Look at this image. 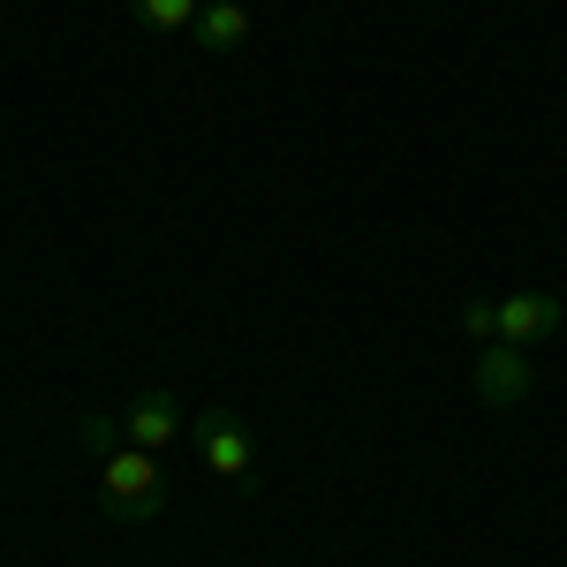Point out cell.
<instances>
[{
	"label": "cell",
	"instance_id": "1",
	"mask_svg": "<svg viewBox=\"0 0 567 567\" xmlns=\"http://www.w3.org/2000/svg\"><path fill=\"white\" fill-rule=\"evenodd\" d=\"M99 492H106L114 523L144 529V523H159V507H167V470L144 446H114V454H99Z\"/></svg>",
	"mask_w": 567,
	"mask_h": 567
},
{
	"label": "cell",
	"instance_id": "2",
	"mask_svg": "<svg viewBox=\"0 0 567 567\" xmlns=\"http://www.w3.org/2000/svg\"><path fill=\"white\" fill-rule=\"evenodd\" d=\"M197 462H205L213 477H227L235 492H250V484H258V439H250V424H243L235 409H205V416H197Z\"/></svg>",
	"mask_w": 567,
	"mask_h": 567
},
{
	"label": "cell",
	"instance_id": "3",
	"mask_svg": "<svg viewBox=\"0 0 567 567\" xmlns=\"http://www.w3.org/2000/svg\"><path fill=\"white\" fill-rule=\"evenodd\" d=\"M499 341L507 349H537V341H553L567 326V303L560 296H545V288H515V296H499Z\"/></svg>",
	"mask_w": 567,
	"mask_h": 567
},
{
	"label": "cell",
	"instance_id": "4",
	"mask_svg": "<svg viewBox=\"0 0 567 567\" xmlns=\"http://www.w3.org/2000/svg\"><path fill=\"white\" fill-rule=\"evenodd\" d=\"M477 401L484 409H523L529 401V349H507V341L477 349Z\"/></svg>",
	"mask_w": 567,
	"mask_h": 567
},
{
	"label": "cell",
	"instance_id": "5",
	"mask_svg": "<svg viewBox=\"0 0 567 567\" xmlns=\"http://www.w3.org/2000/svg\"><path fill=\"white\" fill-rule=\"evenodd\" d=\"M175 432H182V401L167 386H144L130 409H122V439H130V446H144V454H159Z\"/></svg>",
	"mask_w": 567,
	"mask_h": 567
},
{
	"label": "cell",
	"instance_id": "6",
	"mask_svg": "<svg viewBox=\"0 0 567 567\" xmlns=\"http://www.w3.org/2000/svg\"><path fill=\"white\" fill-rule=\"evenodd\" d=\"M197 45L205 53H243L250 45V8L243 0H205L197 8Z\"/></svg>",
	"mask_w": 567,
	"mask_h": 567
},
{
	"label": "cell",
	"instance_id": "7",
	"mask_svg": "<svg viewBox=\"0 0 567 567\" xmlns=\"http://www.w3.org/2000/svg\"><path fill=\"white\" fill-rule=\"evenodd\" d=\"M144 31H197V0H130Z\"/></svg>",
	"mask_w": 567,
	"mask_h": 567
},
{
	"label": "cell",
	"instance_id": "8",
	"mask_svg": "<svg viewBox=\"0 0 567 567\" xmlns=\"http://www.w3.org/2000/svg\"><path fill=\"white\" fill-rule=\"evenodd\" d=\"M462 333H470L477 349L499 341V310H492V296H470V303H462Z\"/></svg>",
	"mask_w": 567,
	"mask_h": 567
},
{
	"label": "cell",
	"instance_id": "9",
	"mask_svg": "<svg viewBox=\"0 0 567 567\" xmlns=\"http://www.w3.org/2000/svg\"><path fill=\"white\" fill-rule=\"evenodd\" d=\"M76 439H84L91 454H114V446H130V439H122V416H84V424H76Z\"/></svg>",
	"mask_w": 567,
	"mask_h": 567
}]
</instances>
